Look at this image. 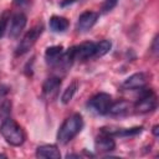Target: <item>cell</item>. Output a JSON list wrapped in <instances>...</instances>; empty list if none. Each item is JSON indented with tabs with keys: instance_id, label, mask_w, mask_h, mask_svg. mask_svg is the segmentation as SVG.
Segmentation results:
<instances>
[{
	"instance_id": "1",
	"label": "cell",
	"mask_w": 159,
	"mask_h": 159,
	"mask_svg": "<svg viewBox=\"0 0 159 159\" xmlns=\"http://www.w3.org/2000/svg\"><path fill=\"white\" fill-rule=\"evenodd\" d=\"M0 134L5 142L12 147H20L25 142V132L19 123H16L11 117L1 120L0 123Z\"/></svg>"
},
{
	"instance_id": "2",
	"label": "cell",
	"mask_w": 159,
	"mask_h": 159,
	"mask_svg": "<svg viewBox=\"0 0 159 159\" xmlns=\"http://www.w3.org/2000/svg\"><path fill=\"white\" fill-rule=\"evenodd\" d=\"M83 128V118L80 113H73L62 123L57 132V140L61 144H67Z\"/></svg>"
},
{
	"instance_id": "3",
	"label": "cell",
	"mask_w": 159,
	"mask_h": 159,
	"mask_svg": "<svg viewBox=\"0 0 159 159\" xmlns=\"http://www.w3.org/2000/svg\"><path fill=\"white\" fill-rule=\"evenodd\" d=\"M43 31V25L42 24H37L35 26H32L21 39V41L19 42L17 47H16V51H15V55L16 56H21V55H25L26 52H29L32 46L36 43L37 39L41 36Z\"/></svg>"
},
{
	"instance_id": "4",
	"label": "cell",
	"mask_w": 159,
	"mask_h": 159,
	"mask_svg": "<svg viewBox=\"0 0 159 159\" xmlns=\"http://www.w3.org/2000/svg\"><path fill=\"white\" fill-rule=\"evenodd\" d=\"M157 108V96L149 88H140V94L134 106V109L138 113H149Z\"/></svg>"
},
{
	"instance_id": "5",
	"label": "cell",
	"mask_w": 159,
	"mask_h": 159,
	"mask_svg": "<svg viewBox=\"0 0 159 159\" xmlns=\"http://www.w3.org/2000/svg\"><path fill=\"white\" fill-rule=\"evenodd\" d=\"M111 104H112V97L108 93H103V92L97 93L88 102V107L92 108L98 114H107Z\"/></svg>"
},
{
	"instance_id": "6",
	"label": "cell",
	"mask_w": 159,
	"mask_h": 159,
	"mask_svg": "<svg viewBox=\"0 0 159 159\" xmlns=\"http://www.w3.org/2000/svg\"><path fill=\"white\" fill-rule=\"evenodd\" d=\"M27 24V17L25 14L22 12H16L10 17V22H9V37L11 39H17L20 36V34L22 32V30L25 29Z\"/></svg>"
},
{
	"instance_id": "7",
	"label": "cell",
	"mask_w": 159,
	"mask_h": 159,
	"mask_svg": "<svg viewBox=\"0 0 159 159\" xmlns=\"http://www.w3.org/2000/svg\"><path fill=\"white\" fill-rule=\"evenodd\" d=\"M98 20V14L94 11H84L83 14L80 15L78 20H77V25L76 29L80 32H86L89 29H92L94 26V24Z\"/></svg>"
},
{
	"instance_id": "8",
	"label": "cell",
	"mask_w": 159,
	"mask_h": 159,
	"mask_svg": "<svg viewBox=\"0 0 159 159\" xmlns=\"http://www.w3.org/2000/svg\"><path fill=\"white\" fill-rule=\"evenodd\" d=\"M94 47H96V43L94 42H82L77 46H73V56H75V60H78V61H86L91 57L94 56Z\"/></svg>"
},
{
	"instance_id": "9",
	"label": "cell",
	"mask_w": 159,
	"mask_h": 159,
	"mask_svg": "<svg viewBox=\"0 0 159 159\" xmlns=\"http://www.w3.org/2000/svg\"><path fill=\"white\" fill-rule=\"evenodd\" d=\"M94 148L99 153H108V152H112L116 148V142H114L112 135L101 130V134L96 138Z\"/></svg>"
},
{
	"instance_id": "10",
	"label": "cell",
	"mask_w": 159,
	"mask_h": 159,
	"mask_svg": "<svg viewBox=\"0 0 159 159\" xmlns=\"http://www.w3.org/2000/svg\"><path fill=\"white\" fill-rule=\"evenodd\" d=\"M147 83V76L143 72L133 73L132 76L127 77L123 82V88L125 89H140Z\"/></svg>"
},
{
	"instance_id": "11",
	"label": "cell",
	"mask_w": 159,
	"mask_h": 159,
	"mask_svg": "<svg viewBox=\"0 0 159 159\" xmlns=\"http://www.w3.org/2000/svg\"><path fill=\"white\" fill-rule=\"evenodd\" d=\"M36 157L37 158H47V159H60L61 153L56 145L45 144V145H40L36 149Z\"/></svg>"
},
{
	"instance_id": "12",
	"label": "cell",
	"mask_w": 159,
	"mask_h": 159,
	"mask_svg": "<svg viewBox=\"0 0 159 159\" xmlns=\"http://www.w3.org/2000/svg\"><path fill=\"white\" fill-rule=\"evenodd\" d=\"M63 46L61 45H56V46H50L46 48L45 52V60L48 65L55 66L57 63V61L61 58V56L63 55Z\"/></svg>"
},
{
	"instance_id": "13",
	"label": "cell",
	"mask_w": 159,
	"mask_h": 159,
	"mask_svg": "<svg viewBox=\"0 0 159 159\" xmlns=\"http://www.w3.org/2000/svg\"><path fill=\"white\" fill-rule=\"evenodd\" d=\"M60 86H61V80L58 77H50V78H47L43 82V84H42V92L47 97H53L57 93Z\"/></svg>"
},
{
	"instance_id": "14",
	"label": "cell",
	"mask_w": 159,
	"mask_h": 159,
	"mask_svg": "<svg viewBox=\"0 0 159 159\" xmlns=\"http://www.w3.org/2000/svg\"><path fill=\"white\" fill-rule=\"evenodd\" d=\"M48 25H50V29L53 31V32H62L65 30H67L70 22L66 17L63 16H57V15H53L50 21H48Z\"/></svg>"
},
{
	"instance_id": "15",
	"label": "cell",
	"mask_w": 159,
	"mask_h": 159,
	"mask_svg": "<svg viewBox=\"0 0 159 159\" xmlns=\"http://www.w3.org/2000/svg\"><path fill=\"white\" fill-rule=\"evenodd\" d=\"M129 108H130V104L127 102V101H118V102H114L109 106V109H108V113L107 114H111V116H124L129 112Z\"/></svg>"
},
{
	"instance_id": "16",
	"label": "cell",
	"mask_w": 159,
	"mask_h": 159,
	"mask_svg": "<svg viewBox=\"0 0 159 159\" xmlns=\"http://www.w3.org/2000/svg\"><path fill=\"white\" fill-rule=\"evenodd\" d=\"M77 89H78V82H77V81H72V82L67 86V88L63 91V93H62V96H61V102H62L63 104L70 103V102L72 101L73 96L76 94Z\"/></svg>"
},
{
	"instance_id": "17",
	"label": "cell",
	"mask_w": 159,
	"mask_h": 159,
	"mask_svg": "<svg viewBox=\"0 0 159 159\" xmlns=\"http://www.w3.org/2000/svg\"><path fill=\"white\" fill-rule=\"evenodd\" d=\"M112 48V42L109 40H102L96 43L94 47V57H102L107 55Z\"/></svg>"
},
{
	"instance_id": "18",
	"label": "cell",
	"mask_w": 159,
	"mask_h": 159,
	"mask_svg": "<svg viewBox=\"0 0 159 159\" xmlns=\"http://www.w3.org/2000/svg\"><path fill=\"white\" fill-rule=\"evenodd\" d=\"M10 17H11V15H10V11H9V10H5V11H2V12L0 14V39L4 36L5 31H6L7 27H9Z\"/></svg>"
},
{
	"instance_id": "19",
	"label": "cell",
	"mask_w": 159,
	"mask_h": 159,
	"mask_svg": "<svg viewBox=\"0 0 159 159\" xmlns=\"http://www.w3.org/2000/svg\"><path fill=\"white\" fill-rule=\"evenodd\" d=\"M10 113H11V102L7 98H5L0 102V122L10 117Z\"/></svg>"
},
{
	"instance_id": "20",
	"label": "cell",
	"mask_w": 159,
	"mask_h": 159,
	"mask_svg": "<svg viewBox=\"0 0 159 159\" xmlns=\"http://www.w3.org/2000/svg\"><path fill=\"white\" fill-rule=\"evenodd\" d=\"M118 0H104L102 4V12H108L111 11L116 5H117Z\"/></svg>"
},
{
	"instance_id": "21",
	"label": "cell",
	"mask_w": 159,
	"mask_h": 159,
	"mask_svg": "<svg viewBox=\"0 0 159 159\" xmlns=\"http://www.w3.org/2000/svg\"><path fill=\"white\" fill-rule=\"evenodd\" d=\"M150 50H152V52H153L154 55H158V52H159V36H158V35L153 39V42H152Z\"/></svg>"
},
{
	"instance_id": "22",
	"label": "cell",
	"mask_w": 159,
	"mask_h": 159,
	"mask_svg": "<svg viewBox=\"0 0 159 159\" xmlns=\"http://www.w3.org/2000/svg\"><path fill=\"white\" fill-rule=\"evenodd\" d=\"M7 93H9V87L5 84H0V102L6 98Z\"/></svg>"
},
{
	"instance_id": "23",
	"label": "cell",
	"mask_w": 159,
	"mask_h": 159,
	"mask_svg": "<svg viewBox=\"0 0 159 159\" xmlns=\"http://www.w3.org/2000/svg\"><path fill=\"white\" fill-rule=\"evenodd\" d=\"M152 132H153V134H154L155 137H158V135H159V125H154L153 129H152Z\"/></svg>"
},
{
	"instance_id": "24",
	"label": "cell",
	"mask_w": 159,
	"mask_h": 159,
	"mask_svg": "<svg viewBox=\"0 0 159 159\" xmlns=\"http://www.w3.org/2000/svg\"><path fill=\"white\" fill-rule=\"evenodd\" d=\"M76 0H63L62 2H61V6H66V5H68V4H72V2H75Z\"/></svg>"
},
{
	"instance_id": "25",
	"label": "cell",
	"mask_w": 159,
	"mask_h": 159,
	"mask_svg": "<svg viewBox=\"0 0 159 159\" xmlns=\"http://www.w3.org/2000/svg\"><path fill=\"white\" fill-rule=\"evenodd\" d=\"M15 2H16L17 5H20V6H22V5H25V4H27V2H29V0H15Z\"/></svg>"
}]
</instances>
